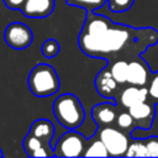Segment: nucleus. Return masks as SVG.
<instances>
[{
  "mask_svg": "<svg viewBox=\"0 0 158 158\" xmlns=\"http://www.w3.org/2000/svg\"><path fill=\"white\" fill-rule=\"evenodd\" d=\"M60 49V44L58 43V41H56L54 38H49L46 40L41 47V52L46 58H53L59 53Z\"/></svg>",
  "mask_w": 158,
  "mask_h": 158,
  "instance_id": "6ab92c4d",
  "label": "nucleus"
},
{
  "mask_svg": "<svg viewBox=\"0 0 158 158\" xmlns=\"http://www.w3.org/2000/svg\"><path fill=\"white\" fill-rule=\"evenodd\" d=\"M115 123H116V127H118L120 130H122L123 132H126L128 135L137 128V125L127 109H120Z\"/></svg>",
  "mask_w": 158,
  "mask_h": 158,
  "instance_id": "f3484780",
  "label": "nucleus"
},
{
  "mask_svg": "<svg viewBox=\"0 0 158 158\" xmlns=\"http://www.w3.org/2000/svg\"><path fill=\"white\" fill-rule=\"evenodd\" d=\"M27 84L31 93L40 98H46L56 94L60 86L57 72L52 65L46 63L37 64L30 72Z\"/></svg>",
  "mask_w": 158,
  "mask_h": 158,
  "instance_id": "7ed1b4c3",
  "label": "nucleus"
},
{
  "mask_svg": "<svg viewBox=\"0 0 158 158\" xmlns=\"http://www.w3.org/2000/svg\"><path fill=\"white\" fill-rule=\"evenodd\" d=\"M78 43L83 53L104 58L109 64L117 59L130 62L158 43V31L115 23L106 16L88 11Z\"/></svg>",
  "mask_w": 158,
  "mask_h": 158,
  "instance_id": "f257e3e1",
  "label": "nucleus"
},
{
  "mask_svg": "<svg viewBox=\"0 0 158 158\" xmlns=\"http://www.w3.org/2000/svg\"><path fill=\"white\" fill-rule=\"evenodd\" d=\"M147 156L148 157H158V136H149L144 138Z\"/></svg>",
  "mask_w": 158,
  "mask_h": 158,
  "instance_id": "5701e85b",
  "label": "nucleus"
},
{
  "mask_svg": "<svg viewBox=\"0 0 158 158\" xmlns=\"http://www.w3.org/2000/svg\"><path fill=\"white\" fill-rule=\"evenodd\" d=\"M146 100H149L147 86H136V85L127 84V86L121 89L116 95L117 106L121 109H128L135 104H138Z\"/></svg>",
  "mask_w": 158,
  "mask_h": 158,
  "instance_id": "1a4fd4ad",
  "label": "nucleus"
},
{
  "mask_svg": "<svg viewBox=\"0 0 158 158\" xmlns=\"http://www.w3.org/2000/svg\"><path fill=\"white\" fill-rule=\"evenodd\" d=\"M96 135L104 142L111 157H121L126 154L131 141L128 133L123 132L118 127L105 126V127H99Z\"/></svg>",
  "mask_w": 158,
  "mask_h": 158,
  "instance_id": "20e7f679",
  "label": "nucleus"
},
{
  "mask_svg": "<svg viewBox=\"0 0 158 158\" xmlns=\"http://www.w3.org/2000/svg\"><path fill=\"white\" fill-rule=\"evenodd\" d=\"M107 67L111 70L112 77L120 85L127 84V72H128V60L125 59H117L112 63L107 64Z\"/></svg>",
  "mask_w": 158,
  "mask_h": 158,
  "instance_id": "2eb2a0df",
  "label": "nucleus"
},
{
  "mask_svg": "<svg viewBox=\"0 0 158 158\" xmlns=\"http://www.w3.org/2000/svg\"><path fill=\"white\" fill-rule=\"evenodd\" d=\"M118 86H120V84L112 77L109 67L102 68L98 73V75L95 78V89L102 98H106V99L116 98V95L121 90Z\"/></svg>",
  "mask_w": 158,
  "mask_h": 158,
  "instance_id": "9d476101",
  "label": "nucleus"
},
{
  "mask_svg": "<svg viewBox=\"0 0 158 158\" xmlns=\"http://www.w3.org/2000/svg\"><path fill=\"white\" fill-rule=\"evenodd\" d=\"M30 133L33 136L41 138L46 143H51L53 136H54V126L49 120L46 118H40L36 120L31 127H30Z\"/></svg>",
  "mask_w": 158,
  "mask_h": 158,
  "instance_id": "4468645a",
  "label": "nucleus"
},
{
  "mask_svg": "<svg viewBox=\"0 0 158 158\" xmlns=\"http://www.w3.org/2000/svg\"><path fill=\"white\" fill-rule=\"evenodd\" d=\"M147 88H148L149 100L153 104L158 105V72L152 73V77H151V80H149Z\"/></svg>",
  "mask_w": 158,
  "mask_h": 158,
  "instance_id": "412c9836",
  "label": "nucleus"
},
{
  "mask_svg": "<svg viewBox=\"0 0 158 158\" xmlns=\"http://www.w3.org/2000/svg\"><path fill=\"white\" fill-rule=\"evenodd\" d=\"M23 149L30 157H52L54 156V151L51 147V143H46L41 138L33 136L32 133H27L23 138Z\"/></svg>",
  "mask_w": 158,
  "mask_h": 158,
  "instance_id": "ddd939ff",
  "label": "nucleus"
},
{
  "mask_svg": "<svg viewBox=\"0 0 158 158\" xmlns=\"http://www.w3.org/2000/svg\"><path fill=\"white\" fill-rule=\"evenodd\" d=\"M127 110L132 115V117L137 125V128L147 131L152 127L154 116H156V104H153L151 100H146V101L135 104L133 106L128 107Z\"/></svg>",
  "mask_w": 158,
  "mask_h": 158,
  "instance_id": "0eeeda50",
  "label": "nucleus"
},
{
  "mask_svg": "<svg viewBox=\"0 0 158 158\" xmlns=\"http://www.w3.org/2000/svg\"><path fill=\"white\" fill-rule=\"evenodd\" d=\"M4 154H2V152H1V149H0V157H2Z\"/></svg>",
  "mask_w": 158,
  "mask_h": 158,
  "instance_id": "393cba45",
  "label": "nucleus"
},
{
  "mask_svg": "<svg viewBox=\"0 0 158 158\" xmlns=\"http://www.w3.org/2000/svg\"><path fill=\"white\" fill-rule=\"evenodd\" d=\"M53 114L57 121L69 130H77L85 118L83 105L73 94L59 95L53 104Z\"/></svg>",
  "mask_w": 158,
  "mask_h": 158,
  "instance_id": "f03ea898",
  "label": "nucleus"
},
{
  "mask_svg": "<svg viewBox=\"0 0 158 158\" xmlns=\"http://www.w3.org/2000/svg\"><path fill=\"white\" fill-rule=\"evenodd\" d=\"M110 153L104 144V142L99 138V136H94L90 141H88L86 148L84 151V157H109Z\"/></svg>",
  "mask_w": 158,
  "mask_h": 158,
  "instance_id": "dca6fc26",
  "label": "nucleus"
},
{
  "mask_svg": "<svg viewBox=\"0 0 158 158\" xmlns=\"http://www.w3.org/2000/svg\"><path fill=\"white\" fill-rule=\"evenodd\" d=\"M6 43L14 49H25L33 41V35L31 28L21 22L10 23L4 32Z\"/></svg>",
  "mask_w": 158,
  "mask_h": 158,
  "instance_id": "423d86ee",
  "label": "nucleus"
},
{
  "mask_svg": "<svg viewBox=\"0 0 158 158\" xmlns=\"http://www.w3.org/2000/svg\"><path fill=\"white\" fill-rule=\"evenodd\" d=\"M152 73L153 72L144 59H142L141 57L132 59L128 62L127 84L136 86H147L151 80Z\"/></svg>",
  "mask_w": 158,
  "mask_h": 158,
  "instance_id": "6e6552de",
  "label": "nucleus"
},
{
  "mask_svg": "<svg viewBox=\"0 0 158 158\" xmlns=\"http://www.w3.org/2000/svg\"><path fill=\"white\" fill-rule=\"evenodd\" d=\"M54 0H26L21 7V12L26 17L42 19L52 14Z\"/></svg>",
  "mask_w": 158,
  "mask_h": 158,
  "instance_id": "f8f14e48",
  "label": "nucleus"
},
{
  "mask_svg": "<svg viewBox=\"0 0 158 158\" xmlns=\"http://www.w3.org/2000/svg\"><path fill=\"white\" fill-rule=\"evenodd\" d=\"M88 139L79 132L70 130L60 136L53 147L54 156L57 157H79L84 156Z\"/></svg>",
  "mask_w": 158,
  "mask_h": 158,
  "instance_id": "39448f33",
  "label": "nucleus"
},
{
  "mask_svg": "<svg viewBox=\"0 0 158 158\" xmlns=\"http://www.w3.org/2000/svg\"><path fill=\"white\" fill-rule=\"evenodd\" d=\"M118 111L120 107L117 105L111 102H101L93 107L91 116L99 127H105L115 123Z\"/></svg>",
  "mask_w": 158,
  "mask_h": 158,
  "instance_id": "9b49d317",
  "label": "nucleus"
},
{
  "mask_svg": "<svg viewBox=\"0 0 158 158\" xmlns=\"http://www.w3.org/2000/svg\"><path fill=\"white\" fill-rule=\"evenodd\" d=\"M125 156H127V157H148L144 139H138V138L131 139Z\"/></svg>",
  "mask_w": 158,
  "mask_h": 158,
  "instance_id": "a211bd4d",
  "label": "nucleus"
},
{
  "mask_svg": "<svg viewBox=\"0 0 158 158\" xmlns=\"http://www.w3.org/2000/svg\"><path fill=\"white\" fill-rule=\"evenodd\" d=\"M107 0H67L68 4L85 9L86 11H94L101 7Z\"/></svg>",
  "mask_w": 158,
  "mask_h": 158,
  "instance_id": "aec40b11",
  "label": "nucleus"
},
{
  "mask_svg": "<svg viewBox=\"0 0 158 158\" xmlns=\"http://www.w3.org/2000/svg\"><path fill=\"white\" fill-rule=\"evenodd\" d=\"M135 0H107L109 7L112 12H123L131 9Z\"/></svg>",
  "mask_w": 158,
  "mask_h": 158,
  "instance_id": "4be33fe9",
  "label": "nucleus"
},
{
  "mask_svg": "<svg viewBox=\"0 0 158 158\" xmlns=\"http://www.w3.org/2000/svg\"><path fill=\"white\" fill-rule=\"evenodd\" d=\"M25 1L26 0H4V4L11 10H21Z\"/></svg>",
  "mask_w": 158,
  "mask_h": 158,
  "instance_id": "b1692460",
  "label": "nucleus"
}]
</instances>
